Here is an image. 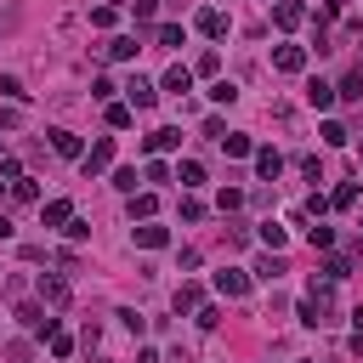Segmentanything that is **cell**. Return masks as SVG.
<instances>
[{
    "label": "cell",
    "mask_w": 363,
    "mask_h": 363,
    "mask_svg": "<svg viewBox=\"0 0 363 363\" xmlns=\"http://www.w3.org/2000/svg\"><path fill=\"white\" fill-rule=\"evenodd\" d=\"M17 323H23V329H34V335H57V318H45V306H40V301H23V306H17Z\"/></svg>",
    "instance_id": "6da1fadb"
},
{
    "label": "cell",
    "mask_w": 363,
    "mask_h": 363,
    "mask_svg": "<svg viewBox=\"0 0 363 363\" xmlns=\"http://www.w3.org/2000/svg\"><path fill=\"white\" fill-rule=\"evenodd\" d=\"M108 164H113V136H102V142H91V153L79 159V170H85V176H102Z\"/></svg>",
    "instance_id": "7a4b0ae2"
},
{
    "label": "cell",
    "mask_w": 363,
    "mask_h": 363,
    "mask_svg": "<svg viewBox=\"0 0 363 363\" xmlns=\"http://www.w3.org/2000/svg\"><path fill=\"white\" fill-rule=\"evenodd\" d=\"M40 306H68V278L62 272H40Z\"/></svg>",
    "instance_id": "3957f363"
},
{
    "label": "cell",
    "mask_w": 363,
    "mask_h": 363,
    "mask_svg": "<svg viewBox=\"0 0 363 363\" xmlns=\"http://www.w3.org/2000/svg\"><path fill=\"white\" fill-rule=\"evenodd\" d=\"M272 68L278 74H306V45H278L272 51Z\"/></svg>",
    "instance_id": "277c9868"
},
{
    "label": "cell",
    "mask_w": 363,
    "mask_h": 363,
    "mask_svg": "<svg viewBox=\"0 0 363 363\" xmlns=\"http://www.w3.org/2000/svg\"><path fill=\"white\" fill-rule=\"evenodd\" d=\"M216 289H221L227 301H244V295H250V272H238V267H227V272H216Z\"/></svg>",
    "instance_id": "5b68a950"
},
{
    "label": "cell",
    "mask_w": 363,
    "mask_h": 363,
    "mask_svg": "<svg viewBox=\"0 0 363 363\" xmlns=\"http://www.w3.org/2000/svg\"><path fill=\"white\" fill-rule=\"evenodd\" d=\"M125 96H130V113H136V108H153V102H159V85H153V79H142V74H136V79H130V85H125Z\"/></svg>",
    "instance_id": "8992f818"
},
{
    "label": "cell",
    "mask_w": 363,
    "mask_h": 363,
    "mask_svg": "<svg viewBox=\"0 0 363 363\" xmlns=\"http://www.w3.org/2000/svg\"><path fill=\"white\" fill-rule=\"evenodd\" d=\"M51 153H57V159H85V142H79L74 130L57 125V130H51Z\"/></svg>",
    "instance_id": "52a82bcc"
},
{
    "label": "cell",
    "mask_w": 363,
    "mask_h": 363,
    "mask_svg": "<svg viewBox=\"0 0 363 363\" xmlns=\"http://www.w3.org/2000/svg\"><path fill=\"white\" fill-rule=\"evenodd\" d=\"M250 159H255V176H261V182H278V170H284V153H278V147H255Z\"/></svg>",
    "instance_id": "ba28073f"
},
{
    "label": "cell",
    "mask_w": 363,
    "mask_h": 363,
    "mask_svg": "<svg viewBox=\"0 0 363 363\" xmlns=\"http://www.w3.org/2000/svg\"><path fill=\"white\" fill-rule=\"evenodd\" d=\"M301 17H306L301 0H278V6H272V23H278V28H301Z\"/></svg>",
    "instance_id": "9c48e42d"
},
{
    "label": "cell",
    "mask_w": 363,
    "mask_h": 363,
    "mask_svg": "<svg viewBox=\"0 0 363 363\" xmlns=\"http://www.w3.org/2000/svg\"><path fill=\"white\" fill-rule=\"evenodd\" d=\"M164 91L187 96V91H193V68H187V62H170V68H164Z\"/></svg>",
    "instance_id": "30bf717a"
},
{
    "label": "cell",
    "mask_w": 363,
    "mask_h": 363,
    "mask_svg": "<svg viewBox=\"0 0 363 363\" xmlns=\"http://www.w3.org/2000/svg\"><path fill=\"white\" fill-rule=\"evenodd\" d=\"M40 216H45V227H68V221H74V204H68V199H45Z\"/></svg>",
    "instance_id": "8fae6325"
},
{
    "label": "cell",
    "mask_w": 363,
    "mask_h": 363,
    "mask_svg": "<svg viewBox=\"0 0 363 363\" xmlns=\"http://www.w3.org/2000/svg\"><path fill=\"white\" fill-rule=\"evenodd\" d=\"M102 51H108V57H113V62H130V57H136V51H142V45H136V34H113V40H108V45H102Z\"/></svg>",
    "instance_id": "7c38bea8"
},
{
    "label": "cell",
    "mask_w": 363,
    "mask_h": 363,
    "mask_svg": "<svg viewBox=\"0 0 363 363\" xmlns=\"http://www.w3.org/2000/svg\"><path fill=\"white\" fill-rule=\"evenodd\" d=\"M170 147H182V130H176V125H159V130L147 136V153H170Z\"/></svg>",
    "instance_id": "4fadbf2b"
},
{
    "label": "cell",
    "mask_w": 363,
    "mask_h": 363,
    "mask_svg": "<svg viewBox=\"0 0 363 363\" xmlns=\"http://www.w3.org/2000/svg\"><path fill=\"white\" fill-rule=\"evenodd\" d=\"M136 244H142V250H164V244H170V233H164L159 221H142V227H136Z\"/></svg>",
    "instance_id": "5bb4252c"
},
{
    "label": "cell",
    "mask_w": 363,
    "mask_h": 363,
    "mask_svg": "<svg viewBox=\"0 0 363 363\" xmlns=\"http://www.w3.org/2000/svg\"><path fill=\"white\" fill-rule=\"evenodd\" d=\"M221 147H227V159H250V153H255V142H250L244 130H227V136H221Z\"/></svg>",
    "instance_id": "9a60e30c"
},
{
    "label": "cell",
    "mask_w": 363,
    "mask_h": 363,
    "mask_svg": "<svg viewBox=\"0 0 363 363\" xmlns=\"http://www.w3.org/2000/svg\"><path fill=\"white\" fill-rule=\"evenodd\" d=\"M193 23H199V34H210V40H221V34H227V17H221V11H199Z\"/></svg>",
    "instance_id": "2e32d148"
},
{
    "label": "cell",
    "mask_w": 363,
    "mask_h": 363,
    "mask_svg": "<svg viewBox=\"0 0 363 363\" xmlns=\"http://www.w3.org/2000/svg\"><path fill=\"white\" fill-rule=\"evenodd\" d=\"M153 210H159L153 193H130V221H153Z\"/></svg>",
    "instance_id": "e0dca14e"
},
{
    "label": "cell",
    "mask_w": 363,
    "mask_h": 363,
    "mask_svg": "<svg viewBox=\"0 0 363 363\" xmlns=\"http://www.w3.org/2000/svg\"><path fill=\"white\" fill-rule=\"evenodd\" d=\"M284 272H289V267H284V255H261V261H255V278H267V284H278Z\"/></svg>",
    "instance_id": "ac0fdd59"
},
{
    "label": "cell",
    "mask_w": 363,
    "mask_h": 363,
    "mask_svg": "<svg viewBox=\"0 0 363 363\" xmlns=\"http://www.w3.org/2000/svg\"><path fill=\"white\" fill-rule=\"evenodd\" d=\"M199 306H204V289L199 284H182L176 289V312H199Z\"/></svg>",
    "instance_id": "d6986e66"
},
{
    "label": "cell",
    "mask_w": 363,
    "mask_h": 363,
    "mask_svg": "<svg viewBox=\"0 0 363 363\" xmlns=\"http://www.w3.org/2000/svg\"><path fill=\"white\" fill-rule=\"evenodd\" d=\"M335 96H346V102H363V68H352V74L335 85Z\"/></svg>",
    "instance_id": "ffe728a7"
},
{
    "label": "cell",
    "mask_w": 363,
    "mask_h": 363,
    "mask_svg": "<svg viewBox=\"0 0 363 363\" xmlns=\"http://www.w3.org/2000/svg\"><path fill=\"white\" fill-rule=\"evenodd\" d=\"M306 102H312V108H335V85L312 79V85H306Z\"/></svg>",
    "instance_id": "44dd1931"
},
{
    "label": "cell",
    "mask_w": 363,
    "mask_h": 363,
    "mask_svg": "<svg viewBox=\"0 0 363 363\" xmlns=\"http://www.w3.org/2000/svg\"><path fill=\"white\" fill-rule=\"evenodd\" d=\"M6 193H11L17 204H34V199H40V182H34V176H23V182H11Z\"/></svg>",
    "instance_id": "7402d4cb"
},
{
    "label": "cell",
    "mask_w": 363,
    "mask_h": 363,
    "mask_svg": "<svg viewBox=\"0 0 363 363\" xmlns=\"http://www.w3.org/2000/svg\"><path fill=\"white\" fill-rule=\"evenodd\" d=\"M340 278H352V261L346 255H329L323 261V284H340Z\"/></svg>",
    "instance_id": "603a6c76"
},
{
    "label": "cell",
    "mask_w": 363,
    "mask_h": 363,
    "mask_svg": "<svg viewBox=\"0 0 363 363\" xmlns=\"http://www.w3.org/2000/svg\"><path fill=\"white\" fill-rule=\"evenodd\" d=\"M216 210H221V216H233V210H244V187H221V199H216Z\"/></svg>",
    "instance_id": "cb8c5ba5"
},
{
    "label": "cell",
    "mask_w": 363,
    "mask_h": 363,
    "mask_svg": "<svg viewBox=\"0 0 363 363\" xmlns=\"http://www.w3.org/2000/svg\"><path fill=\"white\" fill-rule=\"evenodd\" d=\"M284 238H289V233H284V227H278V221H261V244H267V250H272V255H278V250H284Z\"/></svg>",
    "instance_id": "d4e9b609"
},
{
    "label": "cell",
    "mask_w": 363,
    "mask_h": 363,
    "mask_svg": "<svg viewBox=\"0 0 363 363\" xmlns=\"http://www.w3.org/2000/svg\"><path fill=\"white\" fill-rule=\"evenodd\" d=\"M91 23H96V28H113V23H119V6H113V0L91 6Z\"/></svg>",
    "instance_id": "484cf974"
},
{
    "label": "cell",
    "mask_w": 363,
    "mask_h": 363,
    "mask_svg": "<svg viewBox=\"0 0 363 363\" xmlns=\"http://www.w3.org/2000/svg\"><path fill=\"white\" fill-rule=\"evenodd\" d=\"M318 136H323V142H329V147H340V142H346V136H352V130H346V125H340V119H323V130H318Z\"/></svg>",
    "instance_id": "4316f807"
},
{
    "label": "cell",
    "mask_w": 363,
    "mask_h": 363,
    "mask_svg": "<svg viewBox=\"0 0 363 363\" xmlns=\"http://www.w3.org/2000/svg\"><path fill=\"white\" fill-rule=\"evenodd\" d=\"M329 204H335V210H352V204H357V182H340V187H335V199H329Z\"/></svg>",
    "instance_id": "83f0119b"
},
{
    "label": "cell",
    "mask_w": 363,
    "mask_h": 363,
    "mask_svg": "<svg viewBox=\"0 0 363 363\" xmlns=\"http://www.w3.org/2000/svg\"><path fill=\"white\" fill-rule=\"evenodd\" d=\"M108 125L125 130V125H130V102H108Z\"/></svg>",
    "instance_id": "f1b7e54d"
},
{
    "label": "cell",
    "mask_w": 363,
    "mask_h": 363,
    "mask_svg": "<svg viewBox=\"0 0 363 363\" xmlns=\"http://www.w3.org/2000/svg\"><path fill=\"white\" fill-rule=\"evenodd\" d=\"M306 238H312V250H335V227H306Z\"/></svg>",
    "instance_id": "f546056e"
},
{
    "label": "cell",
    "mask_w": 363,
    "mask_h": 363,
    "mask_svg": "<svg viewBox=\"0 0 363 363\" xmlns=\"http://www.w3.org/2000/svg\"><path fill=\"white\" fill-rule=\"evenodd\" d=\"M193 318H199V329H216V323H221V306H216V301H204Z\"/></svg>",
    "instance_id": "4dcf8cb0"
},
{
    "label": "cell",
    "mask_w": 363,
    "mask_h": 363,
    "mask_svg": "<svg viewBox=\"0 0 363 363\" xmlns=\"http://www.w3.org/2000/svg\"><path fill=\"white\" fill-rule=\"evenodd\" d=\"M0 96H11V102H23L28 91H23V79H17V74H6V79H0Z\"/></svg>",
    "instance_id": "1f68e13d"
},
{
    "label": "cell",
    "mask_w": 363,
    "mask_h": 363,
    "mask_svg": "<svg viewBox=\"0 0 363 363\" xmlns=\"http://www.w3.org/2000/svg\"><path fill=\"white\" fill-rule=\"evenodd\" d=\"M210 96H216V102H238V85H233V79H216Z\"/></svg>",
    "instance_id": "d6a6232c"
},
{
    "label": "cell",
    "mask_w": 363,
    "mask_h": 363,
    "mask_svg": "<svg viewBox=\"0 0 363 363\" xmlns=\"http://www.w3.org/2000/svg\"><path fill=\"white\" fill-rule=\"evenodd\" d=\"M301 176H312V182H323V159H318V153H301Z\"/></svg>",
    "instance_id": "836d02e7"
},
{
    "label": "cell",
    "mask_w": 363,
    "mask_h": 363,
    "mask_svg": "<svg viewBox=\"0 0 363 363\" xmlns=\"http://www.w3.org/2000/svg\"><path fill=\"white\" fill-rule=\"evenodd\" d=\"M199 182H204V164L187 159V164H182V187H199Z\"/></svg>",
    "instance_id": "e575fe53"
},
{
    "label": "cell",
    "mask_w": 363,
    "mask_h": 363,
    "mask_svg": "<svg viewBox=\"0 0 363 363\" xmlns=\"http://www.w3.org/2000/svg\"><path fill=\"white\" fill-rule=\"evenodd\" d=\"M182 221H204V199L187 193V199H182Z\"/></svg>",
    "instance_id": "d590c367"
},
{
    "label": "cell",
    "mask_w": 363,
    "mask_h": 363,
    "mask_svg": "<svg viewBox=\"0 0 363 363\" xmlns=\"http://www.w3.org/2000/svg\"><path fill=\"white\" fill-rule=\"evenodd\" d=\"M159 45H182V23H159Z\"/></svg>",
    "instance_id": "8d00e7d4"
},
{
    "label": "cell",
    "mask_w": 363,
    "mask_h": 363,
    "mask_svg": "<svg viewBox=\"0 0 363 363\" xmlns=\"http://www.w3.org/2000/svg\"><path fill=\"white\" fill-rule=\"evenodd\" d=\"M216 68H221V57H216V51H199V62H193V74H216Z\"/></svg>",
    "instance_id": "74e56055"
},
{
    "label": "cell",
    "mask_w": 363,
    "mask_h": 363,
    "mask_svg": "<svg viewBox=\"0 0 363 363\" xmlns=\"http://www.w3.org/2000/svg\"><path fill=\"white\" fill-rule=\"evenodd\" d=\"M113 187L119 193H136V170H113Z\"/></svg>",
    "instance_id": "f35d334b"
},
{
    "label": "cell",
    "mask_w": 363,
    "mask_h": 363,
    "mask_svg": "<svg viewBox=\"0 0 363 363\" xmlns=\"http://www.w3.org/2000/svg\"><path fill=\"white\" fill-rule=\"evenodd\" d=\"M227 244H250V227L244 221H227Z\"/></svg>",
    "instance_id": "ab89813d"
},
{
    "label": "cell",
    "mask_w": 363,
    "mask_h": 363,
    "mask_svg": "<svg viewBox=\"0 0 363 363\" xmlns=\"http://www.w3.org/2000/svg\"><path fill=\"white\" fill-rule=\"evenodd\" d=\"M68 352H74V340H68V335L57 329V335H51V357H68Z\"/></svg>",
    "instance_id": "60d3db41"
},
{
    "label": "cell",
    "mask_w": 363,
    "mask_h": 363,
    "mask_svg": "<svg viewBox=\"0 0 363 363\" xmlns=\"http://www.w3.org/2000/svg\"><path fill=\"white\" fill-rule=\"evenodd\" d=\"M153 6H159V0H130V11H136V23H153Z\"/></svg>",
    "instance_id": "b9f144b4"
},
{
    "label": "cell",
    "mask_w": 363,
    "mask_h": 363,
    "mask_svg": "<svg viewBox=\"0 0 363 363\" xmlns=\"http://www.w3.org/2000/svg\"><path fill=\"white\" fill-rule=\"evenodd\" d=\"M17 125H23V113L17 108H0V130H17Z\"/></svg>",
    "instance_id": "7bdbcfd3"
},
{
    "label": "cell",
    "mask_w": 363,
    "mask_h": 363,
    "mask_svg": "<svg viewBox=\"0 0 363 363\" xmlns=\"http://www.w3.org/2000/svg\"><path fill=\"white\" fill-rule=\"evenodd\" d=\"M136 363H159V352H153V346H142V352H136Z\"/></svg>",
    "instance_id": "ee69618b"
},
{
    "label": "cell",
    "mask_w": 363,
    "mask_h": 363,
    "mask_svg": "<svg viewBox=\"0 0 363 363\" xmlns=\"http://www.w3.org/2000/svg\"><path fill=\"white\" fill-rule=\"evenodd\" d=\"M0 238H11V221H6V216H0Z\"/></svg>",
    "instance_id": "f6af8a7d"
},
{
    "label": "cell",
    "mask_w": 363,
    "mask_h": 363,
    "mask_svg": "<svg viewBox=\"0 0 363 363\" xmlns=\"http://www.w3.org/2000/svg\"><path fill=\"white\" fill-rule=\"evenodd\" d=\"M357 244H363V221H357Z\"/></svg>",
    "instance_id": "bcb514c9"
},
{
    "label": "cell",
    "mask_w": 363,
    "mask_h": 363,
    "mask_svg": "<svg viewBox=\"0 0 363 363\" xmlns=\"http://www.w3.org/2000/svg\"><path fill=\"white\" fill-rule=\"evenodd\" d=\"M96 363H108V357H96Z\"/></svg>",
    "instance_id": "7dc6e473"
},
{
    "label": "cell",
    "mask_w": 363,
    "mask_h": 363,
    "mask_svg": "<svg viewBox=\"0 0 363 363\" xmlns=\"http://www.w3.org/2000/svg\"><path fill=\"white\" fill-rule=\"evenodd\" d=\"M357 147H363V136H357Z\"/></svg>",
    "instance_id": "c3c4849f"
},
{
    "label": "cell",
    "mask_w": 363,
    "mask_h": 363,
    "mask_svg": "<svg viewBox=\"0 0 363 363\" xmlns=\"http://www.w3.org/2000/svg\"><path fill=\"white\" fill-rule=\"evenodd\" d=\"M0 159H6V153H0Z\"/></svg>",
    "instance_id": "681fc988"
}]
</instances>
